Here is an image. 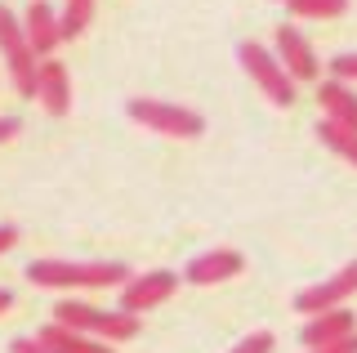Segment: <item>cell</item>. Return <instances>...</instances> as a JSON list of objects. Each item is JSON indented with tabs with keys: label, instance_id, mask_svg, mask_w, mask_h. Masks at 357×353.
Returning a JSON list of instances; mask_svg holds the SVG:
<instances>
[{
	"label": "cell",
	"instance_id": "1",
	"mask_svg": "<svg viewBox=\"0 0 357 353\" xmlns=\"http://www.w3.org/2000/svg\"><path fill=\"white\" fill-rule=\"evenodd\" d=\"M27 282L36 286H54V291H67V286H89V291H98V286H121L130 282V269L116 260H98V264H67V260H36L27 264Z\"/></svg>",
	"mask_w": 357,
	"mask_h": 353
},
{
	"label": "cell",
	"instance_id": "2",
	"mask_svg": "<svg viewBox=\"0 0 357 353\" xmlns=\"http://www.w3.org/2000/svg\"><path fill=\"white\" fill-rule=\"evenodd\" d=\"M0 54H5V68L14 76L18 94L27 103H36L40 98V59L31 54L27 36H22V18H14L5 5H0Z\"/></svg>",
	"mask_w": 357,
	"mask_h": 353
},
{
	"label": "cell",
	"instance_id": "3",
	"mask_svg": "<svg viewBox=\"0 0 357 353\" xmlns=\"http://www.w3.org/2000/svg\"><path fill=\"white\" fill-rule=\"evenodd\" d=\"M54 322L67 326V331H89V336H103V340H134L139 336V317L134 313H103L94 304H76V300H63L54 308Z\"/></svg>",
	"mask_w": 357,
	"mask_h": 353
},
{
	"label": "cell",
	"instance_id": "4",
	"mask_svg": "<svg viewBox=\"0 0 357 353\" xmlns=\"http://www.w3.org/2000/svg\"><path fill=\"white\" fill-rule=\"evenodd\" d=\"M126 112L139 121V126L156 130V135H170V139H197L206 130V117L192 112V107H178V103H161V98H130Z\"/></svg>",
	"mask_w": 357,
	"mask_h": 353
},
{
	"label": "cell",
	"instance_id": "5",
	"mask_svg": "<svg viewBox=\"0 0 357 353\" xmlns=\"http://www.w3.org/2000/svg\"><path fill=\"white\" fill-rule=\"evenodd\" d=\"M237 59H241V68L255 76V85L273 98L277 107H290L295 103V81L286 76V68L277 63V54H268L259 40H241L237 45Z\"/></svg>",
	"mask_w": 357,
	"mask_h": 353
},
{
	"label": "cell",
	"instance_id": "6",
	"mask_svg": "<svg viewBox=\"0 0 357 353\" xmlns=\"http://www.w3.org/2000/svg\"><path fill=\"white\" fill-rule=\"evenodd\" d=\"M349 295H357V260L344 264L335 278L308 286V291H299L295 295V308H299V313H308V317H317V313H331V308H344Z\"/></svg>",
	"mask_w": 357,
	"mask_h": 353
},
{
	"label": "cell",
	"instance_id": "7",
	"mask_svg": "<svg viewBox=\"0 0 357 353\" xmlns=\"http://www.w3.org/2000/svg\"><path fill=\"white\" fill-rule=\"evenodd\" d=\"M174 286H178V273H170V269H152V273H143V278H130L126 295H121V313H134V317L148 313V308L170 300Z\"/></svg>",
	"mask_w": 357,
	"mask_h": 353
},
{
	"label": "cell",
	"instance_id": "8",
	"mask_svg": "<svg viewBox=\"0 0 357 353\" xmlns=\"http://www.w3.org/2000/svg\"><path fill=\"white\" fill-rule=\"evenodd\" d=\"M277 63L286 68L290 81H317V72H321V63L312 54V45L304 40V31L290 27V23L277 27Z\"/></svg>",
	"mask_w": 357,
	"mask_h": 353
},
{
	"label": "cell",
	"instance_id": "9",
	"mask_svg": "<svg viewBox=\"0 0 357 353\" xmlns=\"http://www.w3.org/2000/svg\"><path fill=\"white\" fill-rule=\"evenodd\" d=\"M22 36H27L31 54H54L63 45V27H59V14H54L45 0H31L27 5V18H22Z\"/></svg>",
	"mask_w": 357,
	"mask_h": 353
},
{
	"label": "cell",
	"instance_id": "10",
	"mask_svg": "<svg viewBox=\"0 0 357 353\" xmlns=\"http://www.w3.org/2000/svg\"><path fill=\"white\" fill-rule=\"evenodd\" d=\"M241 269H245L241 250H206V255H197V260L183 269V278L192 282V286H215V282L237 278Z\"/></svg>",
	"mask_w": 357,
	"mask_h": 353
},
{
	"label": "cell",
	"instance_id": "11",
	"mask_svg": "<svg viewBox=\"0 0 357 353\" xmlns=\"http://www.w3.org/2000/svg\"><path fill=\"white\" fill-rule=\"evenodd\" d=\"M40 103L50 117L72 112V76L59 59H40Z\"/></svg>",
	"mask_w": 357,
	"mask_h": 353
},
{
	"label": "cell",
	"instance_id": "12",
	"mask_svg": "<svg viewBox=\"0 0 357 353\" xmlns=\"http://www.w3.org/2000/svg\"><path fill=\"white\" fill-rule=\"evenodd\" d=\"M353 331H357L353 308H331V313L308 317V326H304V345H308V349H321V345H335V340H349Z\"/></svg>",
	"mask_w": 357,
	"mask_h": 353
},
{
	"label": "cell",
	"instance_id": "13",
	"mask_svg": "<svg viewBox=\"0 0 357 353\" xmlns=\"http://www.w3.org/2000/svg\"><path fill=\"white\" fill-rule=\"evenodd\" d=\"M36 340H40L50 353H112L103 340H89V336H81V331H67V326H59V322L40 326Z\"/></svg>",
	"mask_w": 357,
	"mask_h": 353
},
{
	"label": "cell",
	"instance_id": "14",
	"mask_svg": "<svg viewBox=\"0 0 357 353\" xmlns=\"http://www.w3.org/2000/svg\"><path fill=\"white\" fill-rule=\"evenodd\" d=\"M317 103L326 107V121H340V126L357 130V94L344 81H326L317 90Z\"/></svg>",
	"mask_w": 357,
	"mask_h": 353
},
{
	"label": "cell",
	"instance_id": "15",
	"mask_svg": "<svg viewBox=\"0 0 357 353\" xmlns=\"http://www.w3.org/2000/svg\"><path fill=\"white\" fill-rule=\"evenodd\" d=\"M317 139L326 143L331 152H340L344 161L357 165V130H349V126H340V121H326V117H321V121H317Z\"/></svg>",
	"mask_w": 357,
	"mask_h": 353
},
{
	"label": "cell",
	"instance_id": "16",
	"mask_svg": "<svg viewBox=\"0 0 357 353\" xmlns=\"http://www.w3.org/2000/svg\"><path fill=\"white\" fill-rule=\"evenodd\" d=\"M89 18H94V0H67V14L59 18L63 40H76V36L89 27Z\"/></svg>",
	"mask_w": 357,
	"mask_h": 353
},
{
	"label": "cell",
	"instance_id": "17",
	"mask_svg": "<svg viewBox=\"0 0 357 353\" xmlns=\"http://www.w3.org/2000/svg\"><path fill=\"white\" fill-rule=\"evenodd\" d=\"M295 18H340L349 0H286Z\"/></svg>",
	"mask_w": 357,
	"mask_h": 353
},
{
	"label": "cell",
	"instance_id": "18",
	"mask_svg": "<svg viewBox=\"0 0 357 353\" xmlns=\"http://www.w3.org/2000/svg\"><path fill=\"white\" fill-rule=\"evenodd\" d=\"M232 353H273V331H255V336H245Z\"/></svg>",
	"mask_w": 357,
	"mask_h": 353
},
{
	"label": "cell",
	"instance_id": "19",
	"mask_svg": "<svg viewBox=\"0 0 357 353\" xmlns=\"http://www.w3.org/2000/svg\"><path fill=\"white\" fill-rule=\"evenodd\" d=\"M331 72H335V81H357V54H335Z\"/></svg>",
	"mask_w": 357,
	"mask_h": 353
},
{
	"label": "cell",
	"instance_id": "20",
	"mask_svg": "<svg viewBox=\"0 0 357 353\" xmlns=\"http://www.w3.org/2000/svg\"><path fill=\"white\" fill-rule=\"evenodd\" d=\"M308 353H357V331L349 340H335V345H321V349H308Z\"/></svg>",
	"mask_w": 357,
	"mask_h": 353
},
{
	"label": "cell",
	"instance_id": "21",
	"mask_svg": "<svg viewBox=\"0 0 357 353\" xmlns=\"http://www.w3.org/2000/svg\"><path fill=\"white\" fill-rule=\"evenodd\" d=\"M14 353H50V349H45L36 336H22V340H14Z\"/></svg>",
	"mask_w": 357,
	"mask_h": 353
},
{
	"label": "cell",
	"instance_id": "22",
	"mask_svg": "<svg viewBox=\"0 0 357 353\" xmlns=\"http://www.w3.org/2000/svg\"><path fill=\"white\" fill-rule=\"evenodd\" d=\"M18 130H22V121H18V117H0V143H9V139L18 135Z\"/></svg>",
	"mask_w": 357,
	"mask_h": 353
},
{
	"label": "cell",
	"instance_id": "23",
	"mask_svg": "<svg viewBox=\"0 0 357 353\" xmlns=\"http://www.w3.org/2000/svg\"><path fill=\"white\" fill-rule=\"evenodd\" d=\"M14 241H18V228H14V224H0V255H5Z\"/></svg>",
	"mask_w": 357,
	"mask_h": 353
},
{
	"label": "cell",
	"instance_id": "24",
	"mask_svg": "<svg viewBox=\"0 0 357 353\" xmlns=\"http://www.w3.org/2000/svg\"><path fill=\"white\" fill-rule=\"evenodd\" d=\"M9 304H14V291H0V313H5Z\"/></svg>",
	"mask_w": 357,
	"mask_h": 353
}]
</instances>
